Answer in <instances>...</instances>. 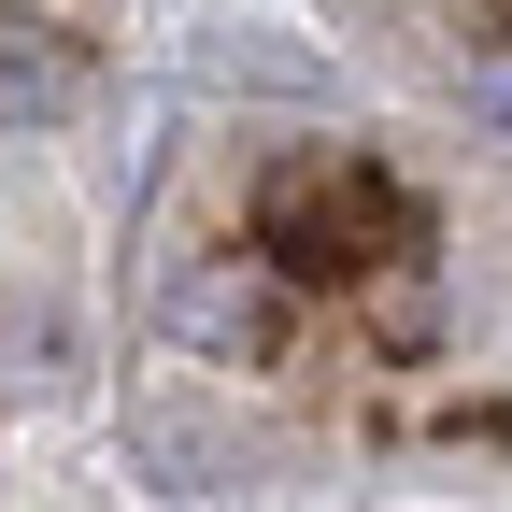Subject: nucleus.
I'll return each instance as SVG.
<instances>
[{"instance_id":"f257e3e1","label":"nucleus","mask_w":512,"mask_h":512,"mask_svg":"<svg viewBox=\"0 0 512 512\" xmlns=\"http://www.w3.org/2000/svg\"><path fill=\"white\" fill-rule=\"evenodd\" d=\"M86 100V72H72V57H43L29 29L15 43H0V114H15V128H57V114H72Z\"/></svg>"},{"instance_id":"f03ea898","label":"nucleus","mask_w":512,"mask_h":512,"mask_svg":"<svg viewBox=\"0 0 512 512\" xmlns=\"http://www.w3.org/2000/svg\"><path fill=\"white\" fill-rule=\"evenodd\" d=\"M470 114H484V128H512V72H498V57H470Z\"/></svg>"}]
</instances>
